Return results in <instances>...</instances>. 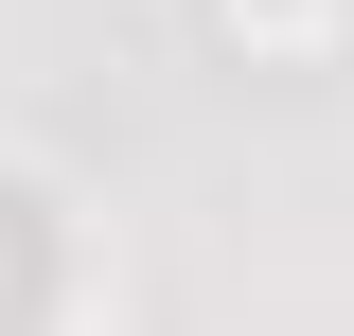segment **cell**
<instances>
[{"instance_id":"obj_1","label":"cell","mask_w":354,"mask_h":336,"mask_svg":"<svg viewBox=\"0 0 354 336\" xmlns=\"http://www.w3.org/2000/svg\"><path fill=\"white\" fill-rule=\"evenodd\" d=\"M230 36H337V0H213Z\"/></svg>"}]
</instances>
